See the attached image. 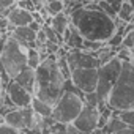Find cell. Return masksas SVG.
<instances>
[{
	"label": "cell",
	"instance_id": "6da1fadb",
	"mask_svg": "<svg viewBox=\"0 0 134 134\" xmlns=\"http://www.w3.org/2000/svg\"><path fill=\"white\" fill-rule=\"evenodd\" d=\"M68 18L85 40L107 43L115 33V19L101 10H87L84 7H77L68 13Z\"/></svg>",
	"mask_w": 134,
	"mask_h": 134
},
{
	"label": "cell",
	"instance_id": "7a4b0ae2",
	"mask_svg": "<svg viewBox=\"0 0 134 134\" xmlns=\"http://www.w3.org/2000/svg\"><path fill=\"white\" fill-rule=\"evenodd\" d=\"M35 73H36V84H35L33 96L54 106L63 95L65 82H66L65 76L58 70L57 55L55 54L47 55V58L40 63Z\"/></svg>",
	"mask_w": 134,
	"mask_h": 134
},
{
	"label": "cell",
	"instance_id": "3957f363",
	"mask_svg": "<svg viewBox=\"0 0 134 134\" xmlns=\"http://www.w3.org/2000/svg\"><path fill=\"white\" fill-rule=\"evenodd\" d=\"M27 68V47L19 44L8 32L0 38V71L14 79Z\"/></svg>",
	"mask_w": 134,
	"mask_h": 134
},
{
	"label": "cell",
	"instance_id": "277c9868",
	"mask_svg": "<svg viewBox=\"0 0 134 134\" xmlns=\"http://www.w3.org/2000/svg\"><path fill=\"white\" fill-rule=\"evenodd\" d=\"M107 104L114 110L134 109V66L129 62H121V73L109 93Z\"/></svg>",
	"mask_w": 134,
	"mask_h": 134
},
{
	"label": "cell",
	"instance_id": "5b68a950",
	"mask_svg": "<svg viewBox=\"0 0 134 134\" xmlns=\"http://www.w3.org/2000/svg\"><path fill=\"white\" fill-rule=\"evenodd\" d=\"M84 107V93L68 79L65 82V92L60 99L52 106V118L63 123H73Z\"/></svg>",
	"mask_w": 134,
	"mask_h": 134
},
{
	"label": "cell",
	"instance_id": "8992f818",
	"mask_svg": "<svg viewBox=\"0 0 134 134\" xmlns=\"http://www.w3.org/2000/svg\"><path fill=\"white\" fill-rule=\"evenodd\" d=\"M121 73V60L114 57L104 65H99L98 68V85H96V93L98 96L107 103L109 93L114 88L118 76Z\"/></svg>",
	"mask_w": 134,
	"mask_h": 134
},
{
	"label": "cell",
	"instance_id": "52a82bcc",
	"mask_svg": "<svg viewBox=\"0 0 134 134\" xmlns=\"http://www.w3.org/2000/svg\"><path fill=\"white\" fill-rule=\"evenodd\" d=\"M71 82L82 93L96 92L98 68H76V70H71Z\"/></svg>",
	"mask_w": 134,
	"mask_h": 134
},
{
	"label": "cell",
	"instance_id": "ba28073f",
	"mask_svg": "<svg viewBox=\"0 0 134 134\" xmlns=\"http://www.w3.org/2000/svg\"><path fill=\"white\" fill-rule=\"evenodd\" d=\"M98 118H99V109L84 104L81 114L76 117L73 125L82 132V134H92L98 128Z\"/></svg>",
	"mask_w": 134,
	"mask_h": 134
},
{
	"label": "cell",
	"instance_id": "9c48e42d",
	"mask_svg": "<svg viewBox=\"0 0 134 134\" xmlns=\"http://www.w3.org/2000/svg\"><path fill=\"white\" fill-rule=\"evenodd\" d=\"M66 60L70 63V68H99V62L95 52H88L84 49H70L66 54Z\"/></svg>",
	"mask_w": 134,
	"mask_h": 134
},
{
	"label": "cell",
	"instance_id": "30bf717a",
	"mask_svg": "<svg viewBox=\"0 0 134 134\" xmlns=\"http://www.w3.org/2000/svg\"><path fill=\"white\" fill-rule=\"evenodd\" d=\"M5 92L8 95V98L11 99V103L16 106V107H30L32 106V101H33V95L24 88L22 85H19L14 79H11L7 87H5Z\"/></svg>",
	"mask_w": 134,
	"mask_h": 134
},
{
	"label": "cell",
	"instance_id": "8fae6325",
	"mask_svg": "<svg viewBox=\"0 0 134 134\" xmlns=\"http://www.w3.org/2000/svg\"><path fill=\"white\" fill-rule=\"evenodd\" d=\"M7 18H8V22H10L8 32H11L14 27L29 25V24L33 21L32 13H30V11H27V10H24V8H21V7H18V3H16V7H13V8L8 11Z\"/></svg>",
	"mask_w": 134,
	"mask_h": 134
},
{
	"label": "cell",
	"instance_id": "7c38bea8",
	"mask_svg": "<svg viewBox=\"0 0 134 134\" xmlns=\"http://www.w3.org/2000/svg\"><path fill=\"white\" fill-rule=\"evenodd\" d=\"M19 44H22L24 47H38L36 46V32L32 30L29 25H22V27H14L11 32H8Z\"/></svg>",
	"mask_w": 134,
	"mask_h": 134
},
{
	"label": "cell",
	"instance_id": "4fadbf2b",
	"mask_svg": "<svg viewBox=\"0 0 134 134\" xmlns=\"http://www.w3.org/2000/svg\"><path fill=\"white\" fill-rule=\"evenodd\" d=\"M84 36L81 35V32L70 22L68 29L65 30L63 33V43L65 46L68 47V49H82L84 47Z\"/></svg>",
	"mask_w": 134,
	"mask_h": 134
},
{
	"label": "cell",
	"instance_id": "5bb4252c",
	"mask_svg": "<svg viewBox=\"0 0 134 134\" xmlns=\"http://www.w3.org/2000/svg\"><path fill=\"white\" fill-rule=\"evenodd\" d=\"M14 81L19 84V85H22L24 88H27L32 95L35 93V84H36V73H35V70L33 68H30V66H27L25 70H22L16 77H14Z\"/></svg>",
	"mask_w": 134,
	"mask_h": 134
},
{
	"label": "cell",
	"instance_id": "9a60e30c",
	"mask_svg": "<svg viewBox=\"0 0 134 134\" xmlns=\"http://www.w3.org/2000/svg\"><path fill=\"white\" fill-rule=\"evenodd\" d=\"M49 24H51V27H52L58 35L63 36L65 30L68 29V25H70V18H68V14L63 11V13H58V14L52 16L51 21H49Z\"/></svg>",
	"mask_w": 134,
	"mask_h": 134
},
{
	"label": "cell",
	"instance_id": "2e32d148",
	"mask_svg": "<svg viewBox=\"0 0 134 134\" xmlns=\"http://www.w3.org/2000/svg\"><path fill=\"white\" fill-rule=\"evenodd\" d=\"M32 109H33L35 114L40 115V117H51V115H52V106L47 104V103H44V101H41V99L36 98V96H33Z\"/></svg>",
	"mask_w": 134,
	"mask_h": 134
},
{
	"label": "cell",
	"instance_id": "e0dca14e",
	"mask_svg": "<svg viewBox=\"0 0 134 134\" xmlns=\"http://www.w3.org/2000/svg\"><path fill=\"white\" fill-rule=\"evenodd\" d=\"M41 62H43V60H41L40 49H38V47H29V49H27V66L36 70Z\"/></svg>",
	"mask_w": 134,
	"mask_h": 134
},
{
	"label": "cell",
	"instance_id": "ac0fdd59",
	"mask_svg": "<svg viewBox=\"0 0 134 134\" xmlns=\"http://www.w3.org/2000/svg\"><path fill=\"white\" fill-rule=\"evenodd\" d=\"M44 8L49 13V16L52 18V16L65 11V2L63 0H47V2L44 3Z\"/></svg>",
	"mask_w": 134,
	"mask_h": 134
},
{
	"label": "cell",
	"instance_id": "d6986e66",
	"mask_svg": "<svg viewBox=\"0 0 134 134\" xmlns=\"http://www.w3.org/2000/svg\"><path fill=\"white\" fill-rule=\"evenodd\" d=\"M132 16H134V8L129 5L128 0H125V2L121 3V7H120V10H118V13H117V18H120L125 22H131Z\"/></svg>",
	"mask_w": 134,
	"mask_h": 134
},
{
	"label": "cell",
	"instance_id": "ffe728a7",
	"mask_svg": "<svg viewBox=\"0 0 134 134\" xmlns=\"http://www.w3.org/2000/svg\"><path fill=\"white\" fill-rule=\"evenodd\" d=\"M57 65H58L60 73L65 76V79H66V81L71 79V68H70L68 60H66V54H65V55H57Z\"/></svg>",
	"mask_w": 134,
	"mask_h": 134
},
{
	"label": "cell",
	"instance_id": "44dd1931",
	"mask_svg": "<svg viewBox=\"0 0 134 134\" xmlns=\"http://www.w3.org/2000/svg\"><path fill=\"white\" fill-rule=\"evenodd\" d=\"M114 115H118L121 121H125L128 126L134 128V109H126V110H114Z\"/></svg>",
	"mask_w": 134,
	"mask_h": 134
},
{
	"label": "cell",
	"instance_id": "7402d4cb",
	"mask_svg": "<svg viewBox=\"0 0 134 134\" xmlns=\"http://www.w3.org/2000/svg\"><path fill=\"white\" fill-rule=\"evenodd\" d=\"M66 126H68V123H63V121H57L55 120L49 126L47 132H51V134H66Z\"/></svg>",
	"mask_w": 134,
	"mask_h": 134
},
{
	"label": "cell",
	"instance_id": "603a6c76",
	"mask_svg": "<svg viewBox=\"0 0 134 134\" xmlns=\"http://www.w3.org/2000/svg\"><path fill=\"white\" fill-rule=\"evenodd\" d=\"M98 3H99V8H101V11H103V13L109 14L112 19H115V18H117V11H115V10H114L107 2H106V0H99Z\"/></svg>",
	"mask_w": 134,
	"mask_h": 134
},
{
	"label": "cell",
	"instance_id": "cb8c5ba5",
	"mask_svg": "<svg viewBox=\"0 0 134 134\" xmlns=\"http://www.w3.org/2000/svg\"><path fill=\"white\" fill-rule=\"evenodd\" d=\"M16 3H18V0H0V11L7 16L8 11H10L13 7H16Z\"/></svg>",
	"mask_w": 134,
	"mask_h": 134
},
{
	"label": "cell",
	"instance_id": "d4e9b609",
	"mask_svg": "<svg viewBox=\"0 0 134 134\" xmlns=\"http://www.w3.org/2000/svg\"><path fill=\"white\" fill-rule=\"evenodd\" d=\"M0 134H21V129H18L8 123H2L0 125Z\"/></svg>",
	"mask_w": 134,
	"mask_h": 134
},
{
	"label": "cell",
	"instance_id": "484cf974",
	"mask_svg": "<svg viewBox=\"0 0 134 134\" xmlns=\"http://www.w3.org/2000/svg\"><path fill=\"white\" fill-rule=\"evenodd\" d=\"M123 46H126V47H129L132 52H134V30H131V32H128L126 35H125V38H123V43H121Z\"/></svg>",
	"mask_w": 134,
	"mask_h": 134
},
{
	"label": "cell",
	"instance_id": "4316f807",
	"mask_svg": "<svg viewBox=\"0 0 134 134\" xmlns=\"http://www.w3.org/2000/svg\"><path fill=\"white\" fill-rule=\"evenodd\" d=\"M46 41H47V36H46V32L43 30V27L36 32V46H38V49L40 47H43L44 44H46Z\"/></svg>",
	"mask_w": 134,
	"mask_h": 134
},
{
	"label": "cell",
	"instance_id": "83f0119b",
	"mask_svg": "<svg viewBox=\"0 0 134 134\" xmlns=\"http://www.w3.org/2000/svg\"><path fill=\"white\" fill-rule=\"evenodd\" d=\"M106 2H107V3H109L117 13H118V10H120V7H121V3L125 2V0H106Z\"/></svg>",
	"mask_w": 134,
	"mask_h": 134
},
{
	"label": "cell",
	"instance_id": "f1b7e54d",
	"mask_svg": "<svg viewBox=\"0 0 134 134\" xmlns=\"http://www.w3.org/2000/svg\"><path fill=\"white\" fill-rule=\"evenodd\" d=\"M112 134H134V128L132 126H125V128H121V129H118Z\"/></svg>",
	"mask_w": 134,
	"mask_h": 134
},
{
	"label": "cell",
	"instance_id": "f546056e",
	"mask_svg": "<svg viewBox=\"0 0 134 134\" xmlns=\"http://www.w3.org/2000/svg\"><path fill=\"white\" fill-rule=\"evenodd\" d=\"M66 134H82L73 123H68V126H66Z\"/></svg>",
	"mask_w": 134,
	"mask_h": 134
},
{
	"label": "cell",
	"instance_id": "4dcf8cb0",
	"mask_svg": "<svg viewBox=\"0 0 134 134\" xmlns=\"http://www.w3.org/2000/svg\"><path fill=\"white\" fill-rule=\"evenodd\" d=\"M29 27L32 29V30H35V32H38L41 27H43V24H40V22H36V21H32L30 24H29Z\"/></svg>",
	"mask_w": 134,
	"mask_h": 134
},
{
	"label": "cell",
	"instance_id": "1f68e13d",
	"mask_svg": "<svg viewBox=\"0 0 134 134\" xmlns=\"http://www.w3.org/2000/svg\"><path fill=\"white\" fill-rule=\"evenodd\" d=\"M21 134H41L35 129H30V128H25V129H21Z\"/></svg>",
	"mask_w": 134,
	"mask_h": 134
},
{
	"label": "cell",
	"instance_id": "d6a6232c",
	"mask_svg": "<svg viewBox=\"0 0 134 134\" xmlns=\"http://www.w3.org/2000/svg\"><path fill=\"white\" fill-rule=\"evenodd\" d=\"M5 93V84H3V79H2V71H0V96Z\"/></svg>",
	"mask_w": 134,
	"mask_h": 134
},
{
	"label": "cell",
	"instance_id": "836d02e7",
	"mask_svg": "<svg viewBox=\"0 0 134 134\" xmlns=\"http://www.w3.org/2000/svg\"><path fill=\"white\" fill-rule=\"evenodd\" d=\"M2 123H5V117H3L2 114H0V125H2Z\"/></svg>",
	"mask_w": 134,
	"mask_h": 134
},
{
	"label": "cell",
	"instance_id": "e575fe53",
	"mask_svg": "<svg viewBox=\"0 0 134 134\" xmlns=\"http://www.w3.org/2000/svg\"><path fill=\"white\" fill-rule=\"evenodd\" d=\"M129 63H131V65L134 66V52H132V57H131V60H129Z\"/></svg>",
	"mask_w": 134,
	"mask_h": 134
},
{
	"label": "cell",
	"instance_id": "d590c367",
	"mask_svg": "<svg viewBox=\"0 0 134 134\" xmlns=\"http://www.w3.org/2000/svg\"><path fill=\"white\" fill-rule=\"evenodd\" d=\"M128 2H129V5H131V7L134 8V0H128Z\"/></svg>",
	"mask_w": 134,
	"mask_h": 134
},
{
	"label": "cell",
	"instance_id": "8d00e7d4",
	"mask_svg": "<svg viewBox=\"0 0 134 134\" xmlns=\"http://www.w3.org/2000/svg\"><path fill=\"white\" fill-rule=\"evenodd\" d=\"M41 2H43V3H46V0H41Z\"/></svg>",
	"mask_w": 134,
	"mask_h": 134
},
{
	"label": "cell",
	"instance_id": "74e56055",
	"mask_svg": "<svg viewBox=\"0 0 134 134\" xmlns=\"http://www.w3.org/2000/svg\"><path fill=\"white\" fill-rule=\"evenodd\" d=\"M131 22H134V16H132V21H131Z\"/></svg>",
	"mask_w": 134,
	"mask_h": 134
},
{
	"label": "cell",
	"instance_id": "f35d334b",
	"mask_svg": "<svg viewBox=\"0 0 134 134\" xmlns=\"http://www.w3.org/2000/svg\"><path fill=\"white\" fill-rule=\"evenodd\" d=\"M46 134H51V132H46Z\"/></svg>",
	"mask_w": 134,
	"mask_h": 134
},
{
	"label": "cell",
	"instance_id": "ab89813d",
	"mask_svg": "<svg viewBox=\"0 0 134 134\" xmlns=\"http://www.w3.org/2000/svg\"><path fill=\"white\" fill-rule=\"evenodd\" d=\"M96 2H99V0H96Z\"/></svg>",
	"mask_w": 134,
	"mask_h": 134
}]
</instances>
